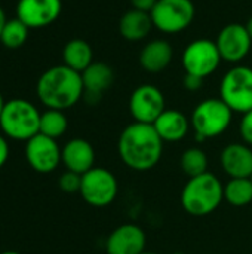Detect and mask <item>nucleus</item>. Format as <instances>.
<instances>
[{
  "mask_svg": "<svg viewBox=\"0 0 252 254\" xmlns=\"http://www.w3.org/2000/svg\"><path fill=\"white\" fill-rule=\"evenodd\" d=\"M117 152L122 162L134 171L154 168L163 155V140L151 124H129L119 135Z\"/></svg>",
  "mask_w": 252,
  "mask_h": 254,
  "instance_id": "nucleus-1",
  "label": "nucleus"
},
{
  "mask_svg": "<svg viewBox=\"0 0 252 254\" xmlns=\"http://www.w3.org/2000/svg\"><path fill=\"white\" fill-rule=\"evenodd\" d=\"M36 94L46 109L64 112L77 104L85 95L82 74L64 64L50 67L39 77Z\"/></svg>",
  "mask_w": 252,
  "mask_h": 254,
  "instance_id": "nucleus-2",
  "label": "nucleus"
},
{
  "mask_svg": "<svg viewBox=\"0 0 252 254\" xmlns=\"http://www.w3.org/2000/svg\"><path fill=\"white\" fill-rule=\"evenodd\" d=\"M181 205L193 217L214 213L224 201V185L212 173L190 177L181 192Z\"/></svg>",
  "mask_w": 252,
  "mask_h": 254,
  "instance_id": "nucleus-3",
  "label": "nucleus"
},
{
  "mask_svg": "<svg viewBox=\"0 0 252 254\" xmlns=\"http://www.w3.org/2000/svg\"><path fill=\"white\" fill-rule=\"evenodd\" d=\"M40 112L24 98H13L4 103L0 115V128L7 138L28 141L39 134Z\"/></svg>",
  "mask_w": 252,
  "mask_h": 254,
  "instance_id": "nucleus-4",
  "label": "nucleus"
},
{
  "mask_svg": "<svg viewBox=\"0 0 252 254\" xmlns=\"http://www.w3.org/2000/svg\"><path fill=\"white\" fill-rule=\"evenodd\" d=\"M233 119L232 109L221 98H206L192 112L190 124L198 141L215 138L227 131Z\"/></svg>",
  "mask_w": 252,
  "mask_h": 254,
  "instance_id": "nucleus-5",
  "label": "nucleus"
},
{
  "mask_svg": "<svg viewBox=\"0 0 252 254\" xmlns=\"http://www.w3.org/2000/svg\"><path fill=\"white\" fill-rule=\"evenodd\" d=\"M220 98L233 113L252 110V68L236 64L223 76L220 83Z\"/></svg>",
  "mask_w": 252,
  "mask_h": 254,
  "instance_id": "nucleus-6",
  "label": "nucleus"
},
{
  "mask_svg": "<svg viewBox=\"0 0 252 254\" xmlns=\"http://www.w3.org/2000/svg\"><path fill=\"white\" fill-rule=\"evenodd\" d=\"M195 13L192 0H157L150 16L154 28L166 34H175L192 25Z\"/></svg>",
  "mask_w": 252,
  "mask_h": 254,
  "instance_id": "nucleus-7",
  "label": "nucleus"
},
{
  "mask_svg": "<svg viewBox=\"0 0 252 254\" xmlns=\"http://www.w3.org/2000/svg\"><path fill=\"white\" fill-rule=\"evenodd\" d=\"M86 204L95 208L108 207L119 193V183L116 176L102 167H94L82 176L79 190Z\"/></svg>",
  "mask_w": 252,
  "mask_h": 254,
  "instance_id": "nucleus-8",
  "label": "nucleus"
},
{
  "mask_svg": "<svg viewBox=\"0 0 252 254\" xmlns=\"http://www.w3.org/2000/svg\"><path fill=\"white\" fill-rule=\"evenodd\" d=\"M221 55L217 43L211 39H196L190 42L181 55L183 68L186 74H193L206 79L221 64Z\"/></svg>",
  "mask_w": 252,
  "mask_h": 254,
  "instance_id": "nucleus-9",
  "label": "nucleus"
},
{
  "mask_svg": "<svg viewBox=\"0 0 252 254\" xmlns=\"http://www.w3.org/2000/svg\"><path fill=\"white\" fill-rule=\"evenodd\" d=\"M165 110L166 103L163 92L154 85H140L129 97V113L134 122L153 125Z\"/></svg>",
  "mask_w": 252,
  "mask_h": 254,
  "instance_id": "nucleus-10",
  "label": "nucleus"
},
{
  "mask_svg": "<svg viewBox=\"0 0 252 254\" xmlns=\"http://www.w3.org/2000/svg\"><path fill=\"white\" fill-rule=\"evenodd\" d=\"M61 152L62 149L56 140L40 132L25 141V159L28 165L40 174H49L58 168L62 162Z\"/></svg>",
  "mask_w": 252,
  "mask_h": 254,
  "instance_id": "nucleus-11",
  "label": "nucleus"
},
{
  "mask_svg": "<svg viewBox=\"0 0 252 254\" xmlns=\"http://www.w3.org/2000/svg\"><path fill=\"white\" fill-rule=\"evenodd\" d=\"M215 43L221 60L230 64H241V61L247 58L252 48V40L245 25L238 22H232L223 27L217 36Z\"/></svg>",
  "mask_w": 252,
  "mask_h": 254,
  "instance_id": "nucleus-12",
  "label": "nucleus"
},
{
  "mask_svg": "<svg viewBox=\"0 0 252 254\" xmlns=\"http://www.w3.org/2000/svg\"><path fill=\"white\" fill-rule=\"evenodd\" d=\"M62 10L61 0H19L16 18L28 28H42L53 24Z\"/></svg>",
  "mask_w": 252,
  "mask_h": 254,
  "instance_id": "nucleus-13",
  "label": "nucleus"
},
{
  "mask_svg": "<svg viewBox=\"0 0 252 254\" xmlns=\"http://www.w3.org/2000/svg\"><path fill=\"white\" fill-rule=\"evenodd\" d=\"M146 232L134 223L117 226L105 241L107 254H141L146 252Z\"/></svg>",
  "mask_w": 252,
  "mask_h": 254,
  "instance_id": "nucleus-14",
  "label": "nucleus"
},
{
  "mask_svg": "<svg viewBox=\"0 0 252 254\" xmlns=\"http://www.w3.org/2000/svg\"><path fill=\"white\" fill-rule=\"evenodd\" d=\"M220 164L230 179H251L252 149L245 143H230L220 155Z\"/></svg>",
  "mask_w": 252,
  "mask_h": 254,
  "instance_id": "nucleus-15",
  "label": "nucleus"
},
{
  "mask_svg": "<svg viewBox=\"0 0 252 254\" xmlns=\"http://www.w3.org/2000/svg\"><path fill=\"white\" fill-rule=\"evenodd\" d=\"M61 159L67 171H73L83 176L85 173L94 168L95 150L92 144L85 138H73L62 147Z\"/></svg>",
  "mask_w": 252,
  "mask_h": 254,
  "instance_id": "nucleus-16",
  "label": "nucleus"
},
{
  "mask_svg": "<svg viewBox=\"0 0 252 254\" xmlns=\"http://www.w3.org/2000/svg\"><path fill=\"white\" fill-rule=\"evenodd\" d=\"M174 60L172 45L165 39H154L144 45L140 52L138 61L143 70L147 73H160L169 67Z\"/></svg>",
  "mask_w": 252,
  "mask_h": 254,
  "instance_id": "nucleus-17",
  "label": "nucleus"
},
{
  "mask_svg": "<svg viewBox=\"0 0 252 254\" xmlns=\"http://www.w3.org/2000/svg\"><path fill=\"white\" fill-rule=\"evenodd\" d=\"M82 82L85 88V95L88 98H100L114 82L113 68L102 61H94L82 73Z\"/></svg>",
  "mask_w": 252,
  "mask_h": 254,
  "instance_id": "nucleus-18",
  "label": "nucleus"
},
{
  "mask_svg": "<svg viewBox=\"0 0 252 254\" xmlns=\"http://www.w3.org/2000/svg\"><path fill=\"white\" fill-rule=\"evenodd\" d=\"M159 137L168 143L181 141L190 129V121L184 113L175 109H166L153 124Z\"/></svg>",
  "mask_w": 252,
  "mask_h": 254,
  "instance_id": "nucleus-19",
  "label": "nucleus"
},
{
  "mask_svg": "<svg viewBox=\"0 0 252 254\" xmlns=\"http://www.w3.org/2000/svg\"><path fill=\"white\" fill-rule=\"evenodd\" d=\"M153 28V21L150 13L129 9L126 10L119 21L120 36L129 42H140L146 39Z\"/></svg>",
  "mask_w": 252,
  "mask_h": 254,
  "instance_id": "nucleus-20",
  "label": "nucleus"
},
{
  "mask_svg": "<svg viewBox=\"0 0 252 254\" xmlns=\"http://www.w3.org/2000/svg\"><path fill=\"white\" fill-rule=\"evenodd\" d=\"M92 58H94L92 48L83 39H73V40L67 42L62 49L64 65H67L71 70L79 71V73L86 70L94 63Z\"/></svg>",
  "mask_w": 252,
  "mask_h": 254,
  "instance_id": "nucleus-21",
  "label": "nucleus"
},
{
  "mask_svg": "<svg viewBox=\"0 0 252 254\" xmlns=\"http://www.w3.org/2000/svg\"><path fill=\"white\" fill-rule=\"evenodd\" d=\"M224 201L232 207H247L252 202L251 179H230L224 185Z\"/></svg>",
  "mask_w": 252,
  "mask_h": 254,
  "instance_id": "nucleus-22",
  "label": "nucleus"
},
{
  "mask_svg": "<svg viewBox=\"0 0 252 254\" xmlns=\"http://www.w3.org/2000/svg\"><path fill=\"white\" fill-rule=\"evenodd\" d=\"M67 128H68V121L62 110L46 109L43 113H40V127H39L40 134L58 140L65 134Z\"/></svg>",
  "mask_w": 252,
  "mask_h": 254,
  "instance_id": "nucleus-23",
  "label": "nucleus"
},
{
  "mask_svg": "<svg viewBox=\"0 0 252 254\" xmlns=\"http://www.w3.org/2000/svg\"><path fill=\"white\" fill-rule=\"evenodd\" d=\"M208 155L199 147H190L184 150L180 159V167L189 179L208 173Z\"/></svg>",
  "mask_w": 252,
  "mask_h": 254,
  "instance_id": "nucleus-24",
  "label": "nucleus"
},
{
  "mask_svg": "<svg viewBox=\"0 0 252 254\" xmlns=\"http://www.w3.org/2000/svg\"><path fill=\"white\" fill-rule=\"evenodd\" d=\"M28 30L30 28L19 18L7 19L3 30H1L0 43L9 49H18L27 42Z\"/></svg>",
  "mask_w": 252,
  "mask_h": 254,
  "instance_id": "nucleus-25",
  "label": "nucleus"
},
{
  "mask_svg": "<svg viewBox=\"0 0 252 254\" xmlns=\"http://www.w3.org/2000/svg\"><path fill=\"white\" fill-rule=\"evenodd\" d=\"M59 189L65 193H76L80 190V185H82V176L73 171H65L61 174L59 180H58Z\"/></svg>",
  "mask_w": 252,
  "mask_h": 254,
  "instance_id": "nucleus-26",
  "label": "nucleus"
},
{
  "mask_svg": "<svg viewBox=\"0 0 252 254\" xmlns=\"http://www.w3.org/2000/svg\"><path fill=\"white\" fill-rule=\"evenodd\" d=\"M239 132L245 144L252 146V110L242 115L241 124H239Z\"/></svg>",
  "mask_w": 252,
  "mask_h": 254,
  "instance_id": "nucleus-27",
  "label": "nucleus"
},
{
  "mask_svg": "<svg viewBox=\"0 0 252 254\" xmlns=\"http://www.w3.org/2000/svg\"><path fill=\"white\" fill-rule=\"evenodd\" d=\"M203 80L205 79H202V77H198V76H193V74H186L184 76V88L187 89V91H199L201 88H202V85H203Z\"/></svg>",
  "mask_w": 252,
  "mask_h": 254,
  "instance_id": "nucleus-28",
  "label": "nucleus"
},
{
  "mask_svg": "<svg viewBox=\"0 0 252 254\" xmlns=\"http://www.w3.org/2000/svg\"><path fill=\"white\" fill-rule=\"evenodd\" d=\"M156 3H157V0H131L132 9L141 10V12H147V13L151 12V9L154 7Z\"/></svg>",
  "mask_w": 252,
  "mask_h": 254,
  "instance_id": "nucleus-29",
  "label": "nucleus"
},
{
  "mask_svg": "<svg viewBox=\"0 0 252 254\" xmlns=\"http://www.w3.org/2000/svg\"><path fill=\"white\" fill-rule=\"evenodd\" d=\"M7 159H9V143L3 135H0V168L4 167Z\"/></svg>",
  "mask_w": 252,
  "mask_h": 254,
  "instance_id": "nucleus-30",
  "label": "nucleus"
},
{
  "mask_svg": "<svg viewBox=\"0 0 252 254\" xmlns=\"http://www.w3.org/2000/svg\"><path fill=\"white\" fill-rule=\"evenodd\" d=\"M6 15H4V10L0 7V36H1V30H3V27H4V24H6Z\"/></svg>",
  "mask_w": 252,
  "mask_h": 254,
  "instance_id": "nucleus-31",
  "label": "nucleus"
},
{
  "mask_svg": "<svg viewBox=\"0 0 252 254\" xmlns=\"http://www.w3.org/2000/svg\"><path fill=\"white\" fill-rule=\"evenodd\" d=\"M245 28H247V31H248V34H250V37H251V40H252V16L248 19V21H247Z\"/></svg>",
  "mask_w": 252,
  "mask_h": 254,
  "instance_id": "nucleus-32",
  "label": "nucleus"
},
{
  "mask_svg": "<svg viewBox=\"0 0 252 254\" xmlns=\"http://www.w3.org/2000/svg\"><path fill=\"white\" fill-rule=\"evenodd\" d=\"M4 100H3V97H1V94H0V115H1V112H3V107H4Z\"/></svg>",
  "mask_w": 252,
  "mask_h": 254,
  "instance_id": "nucleus-33",
  "label": "nucleus"
},
{
  "mask_svg": "<svg viewBox=\"0 0 252 254\" xmlns=\"http://www.w3.org/2000/svg\"><path fill=\"white\" fill-rule=\"evenodd\" d=\"M0 254H21V253H18V252H12V250H7V252H3V253H0Z\"/></svg>",
  "mask_w": 252,
  "mask_h": 254,
  "instance_id": "nucleus-34",
  "label": "nucleus"
},
{
  "mask_svg": "<svg viewBox=\"0 0 252 254\" xmlns=\"http://www.w3.org/2000/svg\"><path fill=\"white\" fill-rule=\"evenodd\" d=\"M141 254H157V253H153V252H144V253Z\"/></svg>",
  "mask_w": 252,
  "mask_h": 254,
  "instance_id": "nucleus-35",
  "label": "nucleus"
},
{
  "mask_svg": "<svg viewBox=\"0 0 252 254\" xmlns=\"http://www.w3.org/2000/svg\"><path fill=\"white\" fill-rule=\"evenodd\" d=\"M171 254H186V253H183V252H174V253H171Z\"/></svg>",
  "mask_w": 252,
  "mask_h": 254,
  "instance_id": "nucleus-36",
  "label": "nucleus"
},
{
  "mask_svg": "<svg viewBox=\"0 0 252 254\" xmlns=\"http://www.w3.org/2000/svg\"><path fill=\"white\" fill-rule=\"evenodd\" d=\"M251 180H252V177H251Z\"/></svg>",
  "mask_w": 252,
  "mask_h": 254,
  "instance_id": "nucleus-37",
  "label": "nucleus"
}]
</instances>
